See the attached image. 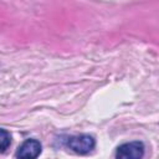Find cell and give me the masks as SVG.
<instances>
[{"label":"cell","mask_w":159,"mask_h":159,"mask_svg":"<svg viewBox=\"0 0 159 159\" xmlns=\"http://www.w3.org/2000/svg\"><path fill=\"white\" fill-rule=\"evenodd\" d=\"M41 153V144L36 139H27L24 142L17 152H16V159H36Z\"/></svg>","instance_id":"obj_3"},{"label":"cell","mask_w":159,"mask_h":159,"mask_svg":"<svg viewBox=\"0 0 159 159\" xmlns=\"http://www.w3.org/2000/svg\"><path fill=\"white\" fill-rule=\"evenodd\" d=\"M94 139L93 137L88 135V134H80V135H73V137H70L67 139V147L77 153V154H87L89 153L93 148H94Z\"/></svg>","instance_id":"obj_1"},{"label":"cell","mask_w":159,"mask_h":159,"mask_svg":"<svg viewBox=\"0 0 159 159\" xmlns=\"http://www.w3.org/2000/svg\"><path fill=\"white\" fill-rule=\"evenodd\" d=\"M144 145L142 142H129L122 144L116 152V159H142Z\"/></svg>","instance_id":"obj_2"},{"label":"cell","mask_w":159,"mask_h":159,"mask_svg":"<svg viewBox=\"0 0 159 159\" xmlns=\"http://www.w3.org/2000/svg\"><path fill=\"white\" fill-rule=\"evenodd\" d=\"M11 143V137H10V133L5 129H1L0 128V154L4 153L9 145Z\"/></svg>","instance_id":"obj_4"}]
</instances>
